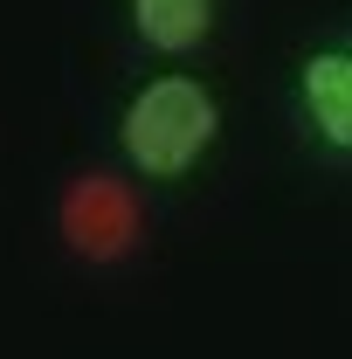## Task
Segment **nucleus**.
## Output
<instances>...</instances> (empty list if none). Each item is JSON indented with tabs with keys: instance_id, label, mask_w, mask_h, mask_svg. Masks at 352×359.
<instances>
[{
	"instance_id": "nucleus-1",
	"label": "nucleus",
	"mask_w": 352,
	"mask_h": 359,
	"mask_svg": "<svg viewBox=\"0 0 352 359\" xmlns=\"http://www.w3.org/2000/svg\"><path fill=\"white\" fill-rule=\"evenodd\" d=\"M215 138H221V97L201 83V76H187V69L145 76V83L125 97V111H118V152H125V166H132L138 180H152V187L187 180L215 152Z\"/></svg>"
},
{
	"instance_id": "nucleus-2",
	"label": "nucleus",
	"mask_w": 352,
	"mask_h": 359,
	"mask_svg": "<svg viewBox=\"0 0 352 359\" xmlns=\"http://www.w3.org/2000/svg\"><path fill=\"white\" fill-rule=\"evenodd\" d=\"M290 97H297V125L311 132V145L332 159H352V35L304 48Z\"/></svg>"
},
{
	"instance_id": "nucleus-3",
	"label": "nucleus",
	"mask_w": 352,
	"mask_h": 359,
	"mask_svg": "<svg viewBox=\"0 0 352 359\" xmlns=\"http://www.w3.org/2000/svg\"><path fill=\"white\" fill-rule=\"evenodd\" d=\"M125 14L152 55H194L215 35V0H125Z\"/></svg>"
},
{
	"instance_id": "nucleus-4",
	"label": "nucleus",
	"mask_w": 352,
	"mask_h": 359,
	"mask_svg": "<svg viewBox=\"0 0 352 359\" xmlns=\"http://www.w3.org/2000/svg\"><path fill=\"white\" fill-rule=\"evenodd\" d=\"M62 228H69V242H76L83 256H111V249H125V235H132V208H125V194H118L111 180H76V194H69V208H62Z\"/></svg>"
}]
</instances>
